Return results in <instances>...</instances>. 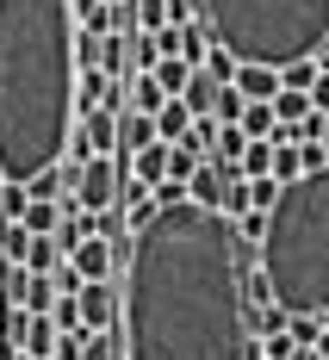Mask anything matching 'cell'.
Returning <instances> with one entry per match:
<instances>
[{
    "mask_svg": "<svg viewBox=\"0 0 329 360\" xmlns=\"http://www.w3.org/2000/svg\"><path fill=\"white\" fill-rule=\"evenodd\" d=\"M124 360H255L249 342V261L224 212L155 205L124 243L118 286Z\"/></svg>",
    "mask_w": 329,
    "mask_h": 360,
    "instance_id": "cell-1",
    "label": "cell"
},
{
    "mask_svg": "<svg viewBox=\"0 0 329 360\" xmlns=\"http://www.w3.org/2000/svg\"><path fill=\"white\" fill-rule=\"evenodd\" d=\"M75 137L69 0H0V180L32 186Z\"/></svg>",
    "mask_w": 329,
    "mask_h": 360,
    "instance_id": "cell-2",
    "label": "cell"
},
{
    "mask_svg": "<svg viewBox=\"0 0 329 360\" xmlns=\"http://www.w3.org/2000/svg\"><path fill=\"white\" fill-rule=\"evenodd\" d=\"M261 286L280 317H329V168L280 186L261 217Z\"/></svg>",
    "mask_w": 329,
    "mask_h": 360,
    "instance_id": "cell-3",
    "label": "cell"
},
{
    "mask_svg": "<svg viewBox=\"0 0 329 360\" xmlns=\"http://www.w3.org/2000/svg\"><path fill=\"white\" fill-rule=\"evenodd\" d=\"M199 25L236 69L286 75L329 44V0H199Z\"/></svg>",
    "mask_w": 329,
    "mask_h": 360,
    "instance_id": "cell-4",
    "label": "cell"
},
{
    "mask_svg": "<svg viewBox=\"0 0 329 360\" xmlns=\"http://www.w3.org/2000/svg\"><path fill=\"white\" fill-rule=\"evenodd\" d=\"M75 205L87 217H100L118 205V168H112V155H100V162H87L81 168V180H75Z\"/></svg>",
    "mask_w": 329,
    "mask_h": 360,
    "instance_id": "cell-5",
    "label": "cell"
},
{
    "mask_svg": "<svg viewBox=\"0 0 329 360\" xmlns=\"http://www.w3.org/2000/svg\"><path fill=\"white\" fill-rule=\"evenodd\" d=\"M75 311H81V329H87V335H112V329H118V286H112V280L81 286L75 292Z\"/></svg>",
    "mask_w": 329,
    "mask_h": 360,
    "instance_id": "cell-6",
    "label": "cell"
},
{
    "mask_svg": "<svg viewBox=\"0 0 329 360\" xmlns=\"http://www.w3.org/2000/svg\"><path fill=\"white\" fill-rule=\"evenodd\" d=\"M63 261L75 267V280H81V286H100V280H112V267H118V243H106V236H87V243H75Z\"/></svg>",
    "mask_w": 329,
    "mask_h": 360,
    "instance_id": "cell-7",
    "label": "cell"
},
{
    "mask_svg": "<svg viewBox=\"0 0 329 360\" xmlns=\"http://www.w3.org/2000/svg\"><path fill=\"white\" fill-rule=\"evenodd\" d=\"M230 87H236L249 106H273V94H280V75H273V69H236V75H230Z\"/></svg>",
    "mask_w": 329,
    "mask_h": 360,
    "instance_id": "cell-8",
    "label": "cell"
},
{
    "mask_svg": "<svg viewBox=\"0 0 329 360\" xmlns=\"http://www.w3.org/2000/svg\"><path fill=\"white\" fill-rule=\"evenodd\" d=\"M131 162H137V186H143V193H162V180H168V143H149V149H137V155H131Z\"/></svg>",
    "mask_w": 329,
    "mask_h": 360,
    "instance_id": "cell-9",
    "label": "cell"
},
{
    "mask_svg": "<svg viewBox=\"0 0 329 360\" xmlns=\"http://www.w3.org/2000/svg\"><path fill=\"white\" fill-rule=\"evenodd\" d=\"M50 354H56V323H50V317H25L19 360H50Z\"/></svg>",
    "mask_w": 329,
    "mask_h": 360,
    "instance_id": "cell-10",
    "label": "cell"
},
{
    "mask_svg": "<svg viewBox=\"0 0 329 360\" xmlns=\"http://www.w3.org/2000/svg\"><path fill=\"white\" fill-rule=\"evenodd\" d=\"M186 131H193V112H186L181 100H168V106L155 112V143L174 149V143H186Z\"/></svg>",
    "mask_w": 329,
    "mask_h": 360,
    "instance_id": "cell-11",
    "label": "cell"
},
{
    "mask_svg": "<svg viewBox=\"0 0 329 360\" xmlns=\"http://www.w3.org/2000/svg\"><path fill=\"white\" fill-rule=\"evenodd\" d=\"M155 143V118H143V112H118V149H149Z\"/></svg>",
    "mask_w": 329,
    "mask_h": 360,
    "instance_id": "cell-12",
    "label": "cell"
},
{
    "mask_svg": "<svg viewBox=\"0 0 329 360\" xmlns=\"http://www.w3.org/2000/svg\"><path fill=\"white\" fill-rule=\"evenodd\" d=\"M212 100H218V81L205 69H193V81H186V94H181V106L193 112V118H212Z\"/></svg>",
    "mask_w": 329,
    "mask_h": 360,
    "instance_id": "cell-13",
    "label": "cell"
},
{
    "mask_svg": "<svg viewBox=\"0 0 329 360\" xmlns=\"http://www.w3.org/2000/svg\"><path fill=\"white\" fill-rule=\"evenodd\" d=\"M19 311H25V317H50V311H56V286H50V274H32V280H25Z\"/></svg>",
    "mask_w": 329,
    "mask_h": 360,
    "instance_id": "cell-14",
    "label": "cell"
},
{
    "mask_svg": "<svg viewBox=\"0 0 329 360\" xmlns=\"http://www.w3.org/2000/svg\"><path fill=\"white\" fill-rule=\"evenodd\" d=\"M124 94H131V112H143V118H155V112L168 106V100H162V87H155L149 75H131V81H124Z\"/></svg>",
    "mask_w": 329,
    "mask_h": 360,
    "instance_id": "cell-15",
    "label": "cell"
},
{
    "mask_svg": "<svg viewBox=\"0 0 329 360\" xmlns=\"http://www.w3.org/2000/svg\"><path fill=\"white\" fill-rule=\"evenodd\" d=\"M149 81L162 87V100H181L186 81H193V69H186V63H155V69H149Z\"/></svg>",
    "mask_w": 329,
    "mask_h": 360,
    "instance_id": "cell-16",
    "label": "cell"
},
{
    "mask_svg": "<svg viewBox=\"0 0 329 360\" xmlns=\"http://www.w3.org/2000/svg\"><path fill=\"white\" fill-rule=\"evenodd\" d=\"M0 255H6V267H25V255H32V230H25V224H6V230H0Z\"/></svg>",
    "mask_w": 329,
    "mask_h": 360,
    "instance_id": "cell-17",
    "label": "cell"
},
{
    "mask_svg": "<svg viewBox=\"0 0 329 360\" xmlns=\"http://www.w3.org/2000/svg\"><path fill=\"white\" fill-rule=\"evenodd\" d=\"M131 19L143 25V37H155L168 25V0H131Z\"/></svg>",
    "mask_w": 329,
    "mask_h": 360,
    "instance_id": "cell-18",
    "label": "cell"
},
{
    "mask_svg": "<svg viewBox=\"0 0 329 360\" xmlns=\"http://www.w3.org/2000/svg\"><path fill=\"white\" fill-rule=\"evenodd\" d=\"M236 168H243V180H267V168H273V143H249Z\"/></svg>",
    "mask_w": 329,
    "mask_h": 360,
    "instance_id": "cell-19",
    "label": "cell"
},
{
    "mask_svg": "<svg viewBox=\"0 0 329 360\" xmlns=\"http://www.w3.org/2000/svg\"><path fill=\"white\" fill-rule=\"evenodd\" d=\"M25 212H32V193H25V186H6V193H0V217H6V224H25Z\"/></svg>",
    "mask_w": 329,
    "mask_h": 360,
    "instance_id": "cell-20",
    "label": "cell"
},
{
    "mask_svg": "<svg viewBox=\"0 0 329 360\" xmlns=\"http://www.w3.org/2000/svg\"><path fill=\"white\" fill-rule=\"evenodd\" d=\"M81 360H118V335H87L81 342Z\"/></svg>",
    "mask_w": 329,
    "mask_h": 360,
    "instance_id": "cell-21",
    "label": "cell"
},
{
    "mask_svg": "<svg viewBox=\"0 0 329 360\" xmlns=\"http://www.w3.org/2000/svg\"><path fill=\"white\" fill-rule=\"evenodd\" d=\"M168 25H199V0H168Z\"/></svg>",
    "mask_w": 329,
    "mask_h": 360,
    "instance_id": "cell-22",
    "label": "cell"
},
{
    "mask_svg": "<svg viewBox=\"0 0 329 360\" xmlns=\"http://www.w3.org/2000/svg\"><path fill=\"white\" fill-rule=\"evenodd\" d=\"M93 6H106V0H69V13H81V19H87Z\"/></svg>",
    "mask_w": 329,
    "mask_h": 360,
    "instance_id": "cell-23",
    "label": "cell"
}]
</instances>
